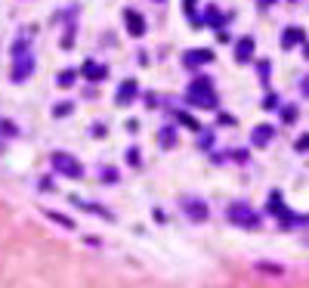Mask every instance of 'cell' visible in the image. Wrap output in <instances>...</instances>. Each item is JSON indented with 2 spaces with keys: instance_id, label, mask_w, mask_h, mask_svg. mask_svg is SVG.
I'll return each instance as SVG.
<instances>
[{
  "instance_id": "9c48e42d",
  "label": "cell",
  "mask_w": 309,
  "mask_h": 288,
  "mask_svg": "<svg viewBox=\"0 0 309 288\" xmlns=\"http://www.w3.org/2000/svg\"><path fill=\"white\" fill-rule=\"evenodd\" d=\"M269 136H272V127H269V124H260V127L253 130V142H257V146H266Z\"/></svg>"
},
{
  "instance_id": "52a82bcc",
  "label": "cell",
  "mask_w": 309,
  "mask_h": 288,
  "mask_svg": "<svg viewBox=\"0 0 309 288\" xmlns=\"http://www.w3.org/2000/svg\"><path fill=\"white\" fill-rule=\"evenodd\" d=\"M53 161L59 165V171H65V174H71V177H81V168H75V158H68V155H56Z\"/></svg>"
},
{
  "instance_id": "8992f818",
  "label": "cell",
  "mask_w": 309,
  "mask_h": 288,
  "mask_svg": "<svg viewBox=\"0 0 309 288\" xmlns=\"http://www.w3.org/2000/svg\"><path fill=\"white\" fill-rule=\"evenodd\" d=\"M250 53H253V41H250V38H241L238 47H235V59H238V62H247Z\"/></svg>"
},
{
  "instance_id": "30bf717a",
  "label": "cell",
  "mask_w": 309,
  "mask_h": 288,
  "mask_svg": "<svg viewBox=\"0 0 309 288\" xmlns=\"http://www.w3.org/2000/svg\"><path fill=\"white\" fill-rule=\"evenodd\" d=\"M281 118H284V124H294V121H297V109H294V105H284Z\"/></svg>"
},
{
  "instance_id": "5bb4252c",
  "label": "cell",
  "mask_w": 309,
  "mask_h": 288,
  "mask_svg": "<svg viewBox=\"0 0 309 288\" xmlns=\"http://www.w3.org/2000/svg\"><path fill=\"white\" fill-rule=\"evenodd\" d=\"M260 4H263V7H269V4H275V0H260Z\"/></svg>"
},
{
  "instance_id": "7a4b0ae2",
  "label": "cell",
  "mask_w": 309,
  "mask_h": 288,
  "mask_svg": "<svg viewBox=\"0 0 309 288\" xmlns=\"http://www.w3.org/2000/svg\"><path fill=\"white\" fill-rule=\"evenodd\" d=\"M207 62H213V53L210 50H189L186 56H183L186 68H198V65H207Z\"/></svg>"
},
{
  "instance_id": "6da1fadb",
  "label": "cell",
  "mask_w": 309,
  "mask_h": 288,
  "mask_svg": "<svg viewBox=\"0 0 309 288\" xmlns=\"http://www.w3.org/2000/svg\"><path fill=\"white\" fill-rule=\"evenodd\" d=\"M189 102L201 105V109H210V105L216 102V96H213V84H210L207 78H198V81L189 87Z\"/></svg>"
},
{
  "instance_id": "5b68a950",
  "label": "cell",
  "mask_w": 309,
  "mask_h": 288,
  "mask_svg": "<svg viewBox=\"0 0 309 288\" xmlns=\"http://www.w3.org/2000/svg\"><path fill=\"white\" fill-rule=\"evenodd\" d=\"M136 93H139L136 81H124V84H121V93H118V102H121V105H127V102H130Z\"/></svg>"
},
{
  "instance_id": "ba28073f",
  "label": "cell",
  "mask_w": 309,
  "mask_h": 288,
  "mask_svg": "<svg viewBox=\"0 0 309 288\" xmlns=\"http://www.w3.org/2000/svg\"><path fill=\"white\" fill-rule=\"evenodd\" d=\"M297 41H303V31H300V28H287V31L281 34V47H294Z\"/></svg>"
},
{
  "instance_id": "3957f363",
  "label": "cell",
  "mask_w": 309,
  "mask_h": 288,
  "mask_svg": "<svg viewBox=\"0 0 309 288\" xmlns=\"http://www.w3.org/2000/svg\"><path fill=\"white\" fill-rule=\"evenodd\" d=\"M124 16H127V28H130V34H136V38H139V34L145 31V22H142V16H139V13H133V10H127Z\"/></svg>"
},
{
  "instance_id": "7c38bea8",
  "label": "cell",
  "mask_w": 309,
  "mask_h": 288,
  "mask_svg": "<svg viewBox=\"0 0 309 288\" xmlns=\"http://www.w3.org/2000/svg\"><path fill=\"white\" fill-rule=\"evenodd\" d=\"M71 78H75V75H71V71H65V75H59V84H71Z\"/></svg>"
},
{
  "instance_id": "8fae6325",
  "label": "cell",
  "mask_w": 309,
  "mask_h": 288,
  "mask_svg": "<svg viewBox=\"0 0 309 288\" xmlns=\"http://www.w3.org/2000/svg\"><path fill=\"white\" fill-rule=\"evenodd\" d=\"M297 149H309V133H303V136L297 139Z\"/></svg>"
},
{
  "instance_id": "4fadbf2b",
  "label": "cell",
  "mask_w": 309,
  "mask_h": 288,
  "mask_svg": "<svg viewBox=\"0 0 309 288\" xmlns=\"http://www.w3.org/2000/svg\"><path fill=\"white\" fill-rule=\"evenodd\" d=\"M303 93H306V96H309V78H306V81H303Z\"/></svg>"
},
{
  "instance_id": "9a60e30c",
  "label": "cell",
  "mask_w": 309,
  "mask_h": 288,
  "mask_svg": "<svg viewBox=\"0 0 309 288\" xmlns=\"http://www.w3.org/2000/svg\"><path fill=\"white\" fill-rule=\"evenodd\" d=\"M306 59H309V44H306Z\"/></svg>"
},
{
  "instance_id": "277c9868",
  "label": "cell",
  "mask_w": 309,
  "mask_h": 288,
  "mask_svg": "<svg viewBox=\"0 0 309 288\" xmlns=\"http://www.w3.org/2000/svg\"><path fill=\"white\" fill-rule=\"evenodd\" d=\"M105 75H108L105 65H99V62H84V78H90V81H102Z\"/></svg>"
}]
</instances>
